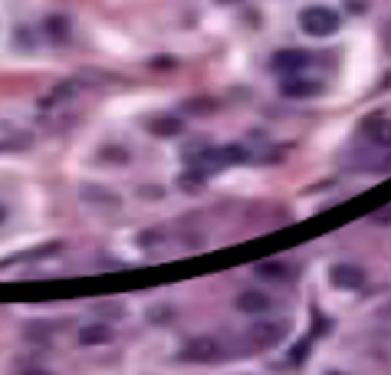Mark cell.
<instances>
[{
	"instance_id": "obj_1",
	"label": "cell",
	"mask_w": 391,
	"mask_h": 375,
	"mask_svg": "<svg viewBox=\"0 0 391 375\" xmlns=\"http://www.w3.org/2000/svg\"><path fill=\"white\" fill-rule=\"evenodd\" d=\"M299 26H303V34L309 36H332L335 30L342 26V17L335 14L332 7H323V4H316V7H306L299 14Z\"/></svg>"
},
{
	"instance_id": "obj_2",
	"label": "cell",
	"mask_w": 391,
	"mask_h": 375,
	"mask_svg": "<svg viewBox=\"0 0 391 375\" xmlns=\"http://www.w3.org/2000/svg\"><path fill=\"white\" fill-rule=\"evenodd\" d=\"M224 352H221V342L211 339V336H197V339H191L184 346V352H181V359L184 362H217Z\"/></svg>"
},
{
	"instance_id": "obj_3",
	"label": "cell",
	"mask_w": 391,
	"mask_h": 375,
	"mask_svg": "<svg viewBox=\"0 0 391 375\" xmlns=\"http://www.w3.org/2000/svg\"><path fill=\"white\" fill-rule=\"evenodd\" d=\"M309 60H313V56H309L306 50H276L270 66L276 69V73H283V76H296L299 69L309 66Z\"/></svg>"
},
{
	"instance_id": "obj_4",
	"label": "cell",
	"mask_w": 391,
	"mask_h": 375,
	"mask_svg": "<svg viewBox=\"0 0 391 375\" xmlns=\"http://www.w3.org/2000/svg\"><path fill=\"white\" fill-rule=\"evenodd\" d=\"M247 339L254 342L256 349H270V346H276V342L283 339V326L280 323H254Z\"/></svg>"
},
{
	"instance_id": "obj_5",
	"label": "cell",
	"mask_w": 391,
	"mask_h": 375,
	"mask_svg": "<svg viewBox=\"0 0 391 375\" xmlns=\"http://www.w3.org/2000/svg\"><path fill=\"white\" fill-rule=\"evenodd\" d=\"M365 283V273L358 270L352 264H335L332 267V287H339V290H358Z\"/></svg>"
},
{
	"instance_id": "obj_6",
	"label": "cell",
	"mask_w": 391,
	"mask_h": 375,
	"mask_svg": "<svg viewBox=\"0 0 391 375\" xmlns=\"http://www.w3.org/2000/svg\"><path fill=\"white\" fill-rule=\"evenodd\" d=\"M280 93L286 96V99H306V96L319 93V83H313V79H306V76H286L280 83Z\"/></svg>"
},
{
	"instance_id": "obj_7",
	"label": "cell",
	"mask_w": 391,
	"mask_h": 375,
	"mask_svg": "<svg viewBox=\"0 0 391 375\" xmlns=\"http://www.w3.org/2000/svg\"><path fill=\"white\" fill-rule=\"evenodd\" d=\"M69 34H73V26H69V17H63V14H53V17L43 20V36L53 43H66Z\"/></svg>"
},
{
	"instance_id": "obj_8",
	"label": "cell",
	"mask_w": 391,
	"mask_h": 375,
	"mask_svg": "<svg viewBox=\"0 0 391 375\" xmlns=\"http://www.w3.org/2000/svg\"><path fill=\"white\" fill-rule=\"evenodd\" d=\"M148 128H152V135H158V138H174L184 132V122H181L178 115H155V119L148 122Z\"/></svg>"
},
{
	"instance_id": "obj_9",
	"label": "cell",
	"mask_w": 391,
	"mask_h": 375,
	"mask_svg": "<svg viewBox=\"0 0 391 375\" xmlns=\"http://www.w3.org/2000/svg\"><path fill=\"white\" fill-rule=\"evenodd\" d=\"M237 309L240 313H266V309H270V297H266V293H260V290H244L237 297Z\"/></svg>"
},
{
	"instance_id": "obj_10",
	"label": "cell",
	"mask_w": 391,
	"mask_h": 375,
	"mask_svg": "<svg viewBox=\"0 0 391 375\" xmlns=\"http://www.w3.org/2000/svg\"><path fill=\"white\" fill-rule=\"evenodd\" d=\"M79 342H83V346H105V342H112V329L105 323L83 326V329H79Z\"/></svg>"
},
{
	"instance_id": "obj_11",
	"label": "cell",
	"mask_w": 391,
	"mask_h": 375,
	"mask_svg": "<svg viewBox=\"0 0 391 375\" xmlns=\"http://www.w3.org/2000/svg\"><path fill=\"white\" fill-rule=\"evenodd\" d=\"M191 158V168H197L201 175H207V171H217L224 168V158H221V148H207V152L201 155H187Z\"/></svg>"
},
{
	"instance_id": "obj_12",
	"label": "cell",
	"mask_w": 391,
	"mask_h": 375,
	"mask_svg": "<svg viewBox=\"0 0 391 375\" xmlns=\"http://www.w3.org/2000/svg\"><path fill=\"white\" fill-rule=\"evenodd\" d=\"M256 277H264V280H293V267L283 264V260H264V264H256Z\"/></svg>"
},
{
	"instance_id": "obj_13",
	"label": "cell",
	"mask_w": 391,
	"mask_h": 375,
	"mask_svg": "<svg viewBox=\"0 0 391 375\" xmlns=\"http://www.w3.org/2000/svg\"><path fill=\"white\" fill-rule=\"evenodd\" d=\"M204 178H207V175H201L197 168H187L184 175L178 178V188L184 191V195H201V191H204V185H207Z\"/></svg>"
},
{
	"instance_id": "obj_14",
	"label": "cell",
	"mask_w": 391,
	"mask_h": 375,
	"mask_svg": "<svg viewBox=\"0 0 391 375\" xmlns=\"http://www.w3.org/2000/svg\"><path fill=\"white\" fill-rule=\"evenodd\" d=\"M83 197L85 201H95V205H119V195H112L105 188H93V185H83Z\"/></svg>"
},
{
	"instance_id": "obj_15",
	"label": "cell",
	"mask_w": 391,
	"mask_h": 375,
	"mask_svg": "<svg viewBox=\"0 0 391 375\" xmlns=\"http://www.w3.org/2000/svg\"><path fill=\"white\" fill-rule=\"evenodd\" d=\"M365 135H372L378 145H388V119H382V115L368 119L365 122Z\"/></svg>"
},
{
	"instance_id": "obj_16",
	"label": "cell",
	"mask_w": 391,
	"mask_h": 375,
	"mask_svg": "<svg viewBox=\"0 0 391 375\" xmlns=\"http://www.w3.org/2000/svg\"><path fill=\"white\" fill-rule=\"evenodd\" d=\"M221 158H224V165H244L247 162V152L240 145H227V148H221Z\"/></svg>"
},
{
	"instance_id": "obj_17",
	"label": "cell",
	"mask_w": 391,
	"mask_h": 375,
	"mask_svg": "<svg viewBox=\"0 0 391 375\" xmlns=\"http://www.w3.org/2000/svg\"><path fill=\"white\" fill-rule=\"evenodd\" d=\"M184 112H214V106H207V99H191L184 103Z\"/></svg>"
},
{
	"instance_id": "obj_18",
	"label": "cell",
	"mask_w": 391,
	"mask_h": 375,
	"mask_svg": "<svg viewBox=\"0 0 391 375\" xmlns=\"http://www.w3.org/2000/svg\"><path fill=\"white\" fill-rule=\"evenodd\" d=\"M105 155H109V162H122V165L128 162V152H125V148H122V152H119V148H112V152H105Z\"/></svg>"
},
{
	"instance_id": "obj_19",
	"label": "cell",
	"mask_w": 391,
	"mask_h": 375,
	"mask_svg": "<svg viewBox=\"0 0 391 375\" xmlns=\"http://www.w3.org/2000/svg\"><path fill=\"white\" fill-rule=\"evenodd\" d=\"M349 10L352 14H365V0H349Z\"/></svg>"
},
{
	"instance_id": "obj_20",
	"label": "cell",
	"mask_w": 391,
	"mask_h": 375,
	"mask_svg": "<svg viewBox=\"0 0 391 375\" xmlns=\"http://www.w3.org/2000/svg\"><path fill=\"white\" fill-rule=\"evenodd\" d=\"M138 195H142V197H158V195H162V191H158V188H142Z\"/></svg>"
},
{
	"instance_id": "obj_21",
	"label": "cell",
	"mask_w": 391,
	"mask_h": 375,
	"mask_svg": "<svg viewBox=\"0 0 391 375\" xmlns=\"http://www.w3.org/2000/svg\"><path fill=\"white\" fill-rule=\"evenodd\" d=\"M24 375H53V372H43V369H26Z\"/></svg>"
},
{
	"instance_id": "obj_22",
	"label": "cell",
	"mask_w": 391,
	"mask_h": 375,
	"mask_svg": "<svg viewBox=\"0 0 391 375\" xmlns=\"http://www.w3.org/2000/svg\"><path fill=\"white\" fill-rule=\"evenodd\" d=\"M4 217H7V207H4V205H0V221H4Z\"/></svg>"
},
{
	"instance_id": "obj_23",
	"label": "cell",
	"mask_w": 391,
	"mask_h": 375,
	"mask_svg": "<svg viewBox=\"0 0 391 375\" xmlns=\"http://www.w3.org/2000/svg\"><path fill=\"white\" fill-rule=\"evenodd\" d=\"M217 4H240V0H217Z\"/></svg>"
},
{
	"instance_id": "obj_24",
	"label": "cell",
	"mask_w": 391,
	"mask_h": 375,
	"mask_svg": "<svg viewBox=\"0 0 391 375\" xmlns=\"http://www.w3.org/2000/svg\"><path fill=\"white\" fill-rule=\"evenodd\" d=\"M329 375H345V372H329Z\"/></svg>"
}]
</instances>
